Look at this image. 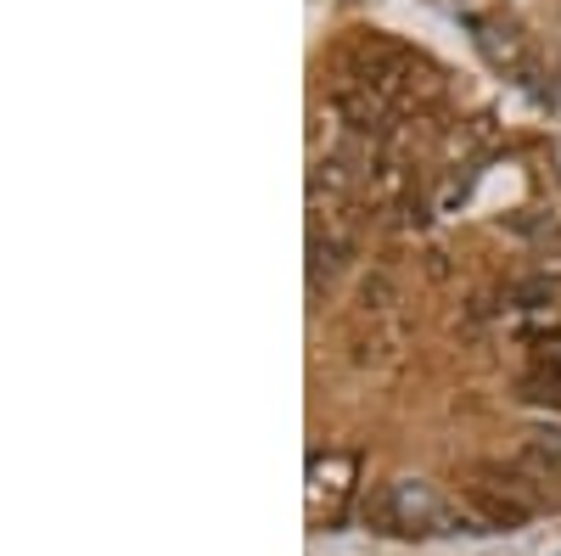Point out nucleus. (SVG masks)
<instances>
[{
  "instance_id": "obj_5",
  "label": "nucleus",
  "mask_w": 561,
  "mask_h": 556,
  "mask_svg": "<svg viewBox=\"0 0 561 556\" xmlns=\"http://www.w3.org/2000/svg\"><path fill=\"white\" fill-rule=\"evenodd\" d=\"M343 253H348L343 230H325V237H320V225L309 230V293H320V287L343 270Z\"/></svg>"
},
{
  "instance_id": "obj_2",
  "label": "nucleus",
  "mask_w": 561,
  "mask_h": 556,
  "mask_svg": "<svg viewBox=\"0 0 561 556\" xmlns=\"http://www.w3.org/2000/svg\"><path fill=\"white\" fill-rule=\"evenodd\" d=\"M354 478H359V461L343 455V450L309 461V523H314V529L343 523L348 500H354Z\"/></svg>"
},
{
  "instance_id": "obj_1",
  "label": "nucleus",
  "mask_w": 561,
  "mask_h": 556,
  "mask_svg": "<svg viewBox=\"0 0 561 556\" xmlns=\"http://www.w3.org/2000/svg\"><path fill=\"white\" fill-rule=\"evenodd\" d=\"M359 518L370 534H449L455 500H444L427 478H393V484L365 495Z\"/></svg>"
},
{
  "instance_id": "obj_6",
  "label": "nucleus",
  "mask_w": 561,
  "mask_h": 556,
  "mask_svg": "<svg viewBox=\"0 0 561 556\" xmlns=\"http://www.w3.org/2000/svg\"><path fill=\"white\" fill-rule=\"evenodd\" d=\"M478 45L500 63V68H511V73H528V57H523V39L511 34V29H489V23H478Z\"/></svg>"
},
{
  "instance_id": "obj_4",
  "label": "nucleus",
  "mask_w": 561,
  "mask_h": 556,
  "mask_svg": "<svg viewBox=\"0 0 561 556\" xmlns=\"http://www.w3.org/2000/svg\"><path fill=\"white\" fill-rule=\"evenodd\" d=\"M332 113L354 129V135H388L393 129V102L382 97V90H370L359 79L337 84V97H332Z\"/></svg>"
},
{
  "instance_id": "obj_3",
  "label": "nucleus",
  "mask_w": 561,
  "mask_h": 556,
  "mask_svg": "<svg viewBox=\"0 0 561 556\" xmlns=\"http://www.w3.org/2000/svg\"><path fill=\"white\" fill-rule=\"evenodd\" d=\"M511 467L523 473V484L534 489L539 506H561V433H545V439H528Z\"/></svg>"
}]
</instances>
